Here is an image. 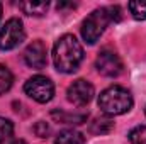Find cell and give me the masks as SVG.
Masks as SVG:
<instances>
[{
    "label": "cell",
    "instance_id": "7",
    "mask_svg": "<svg viewBox=\"0 0 146 144\" xmlns=\"http://www.w3.org/2000/svg\"><path fill=\"white\" fill-rule=\"evenodd\" d=\"M94 93H95L94 85L90 81L83 80V78L75 80L72 85L68 87V90H66L68 100L72 102L73 105H76V107H85L87 104H90V100L94 98Z\"/></svg>",
    "mask_w": 146,
    "mask_h": 144
},
{
    "label": "cell",
    "instance_id": "15",
    "mask_svg": "<svg viewBox=\"0 0 146 144\" xmlns=\"http://www.w3.org/2000/svg\"><path fill=\"white\" fill-rule=\"evenodd\" d=\"M127 9L136 20H146V2H129Z\"/></svg>",
    "mask_w": 146,
    "mask_h": 144
},
{
    "label": "cell",
    "instance_id": "17",
    "mask_svg": "<svg viewBox=\"0 0 146 144\" xmlns=\"http://www.w3.org/2000/svg\"><path fill=\"white\" fill-rule=\"evenodd\" d=\"M34 132H36L39 137H48V134H49V127H48L46 122L39 120L36 126H34Z\"/></svg>",
    "mask_w": 146,
    "mask_h": 144
},
{
    "label": "cell",
    "instance_id": "11",
    "mask_svg": "<svg viewBox=\"0 0 146 144\" xmlns=\"http://www.w3.org/2000/svg\"><path fill=\"white\" fill-rule=\"evenodd\" d=\"M112 129H114V122H112V119H109V117H97L88 126V132L94 134V136L109 134Z\"/></svg>",
    "mask_w": 146,
    "mask_h": 144
},
{
    "label": "cell",
    "instance_id": "18",
    "mask_svg": "<svg viewBox=\"0 0 146 144\" xmlns=\"http://www.w3.org/2000/svg\"><path fill=\"white\" fill-rule=\"evenodd\" d=\"M107 12H109L110 22H119L121 20V7L119 5H114V7H107Z\"/></svg>",
    "mask_w": 146,
    "mask_h": 144
},
{
    "label": "cell",
    "instance_id": "3",
    "mask_svg": "<svg viewBox=\"0 0 146 144\" xmlns=\"http://www.w3.org/2000/svg\"><path fill=\"white\" fill-rule=\"evenodd\" d=\"M110 24V17L106 9H95L82 24V37L87 44H95Z\"/></svg>",
    "mask_w": 146,
    "mask_h": 144
},
{
    "label": "cell",
    "instance_id": "12",
    "mask_svg": "<svg viewBox=\"0 0 146 144\" xmlns=\"http://www.w3.org/2000/svg\"><path fill=\"white\" fill-rule=\"evenodd\" d=\"M54 144H85V136L78 131L65 129L56 136Z\"/></svg>",
    "mask_w": 146,
    "mask_h": 144
},
{
    "label": "cell",
    "instance_id": "20",
    "mask_svg": "<svg viewBox=\"0 0 146 144\" xmlns=\"http://www.w3.org/2000/svg\"><path fill=\"white\" fill-rule=\"evenodd\" d=\"M0 19H2V3H0Z\"/></svg>",
    "mask_w": 146,
    "mask_h": 144
},
{
    "label": "cell",
    "instance_id": "19",
    "mask_svg": "<svg viewBox=\"0 0 146 144\" xmlns=\"http://www.w3.org/2000/svg\"><path fill=\"white\" fill-rule=\"evenodd\" d=\"M10 144H27L26 141H22V139H17V141H12Z\"/></svg>",
    "mask_w": 146,
    "mask_h": 144
},
{
    "label": "cell",
    "instance_id": "16",
    "mask_svg": "<svg viewBox=\"0 0 146 144\" xmlns=\"http://www.w3.org/2000/svg\"><path fill=\"white\" fill-rule=\"evenodd\" d=\"M131 144H146V126H138L129 132Z\"/></svg>",
    "mask_w": 146,
    "mask_h": 144
},
{
    "label": "cell",
    "instance_id": "4",
    "mask_svg": "<svg viewBox=\"0 0 146 144\" xmlns=\"http://www.w3.org/2000/svg\"><path fill=\"white\" fill-rule=\"evenodd\" d=\"M24 39H26L24 24L17 17L9 19L0 27V49L2 51H10V49L17 48Z\"/></svg>",
    "mask_w": 146,
    "mask_h": 144
},
{
    "label": "cell",
    "instance_id": "2",
    "mask_svg": "<svg viewBox=\"0 0 146 144\" xmlns=\"http://www.w3.org/2000/svg\"><path fill=\"white\" fill-rule=\"evenodd\" d=\"M99 107L107 115H121L133 108V95L127 88L112 85L99 97Z\"/></svg>",
    "mask_w": 146,
    "mask_h": 144
},
{
    "label": "cell",
    "instance_id": "5",
    "mask_svg": "<svg viewBox=\"0 0 146 144\" xmlns=\"http://www.w3.org/2000/svg\"><path fill=\"white\" fill-rule=\"evenodd\" d=\"M24 92L39 104H46L53 98L54 95V85L48 76L36 75L33 78H29L24 85Z\"/></svg>",
    "mask_w": 146,
    "mask_h": 144
},
{
    "label": "cell",
    "instance_id": "6",
    "mask_svg": "<svg viewBox=\"0 0 146 144\" xmlns=\"http://www.w3.org/2000/svg\"><path fill=\"white\" fill-rule=\"evenodd\" d=\"M95 68L102 76H109V78L119 76L122 73V70H124L119 54H115L110 49H104V51L99 53V56L95 59Z\"/></svg>",
    "mask_w": 146,
    "mask_h": 144
},
{
    "label": "cell",
    "instance_id": "14",
    "mask_svg": "<svg viewBox=\"0 0 146 144\" xmlns=\"http://www.w3.org/2000/svg\"><path fill=\"white\" fill-rule=\"evenodd\" d=\"M14 136V124L12 120L5 119V117H0V144L9 143Z\"/></svg>",
    "mask_w": 146,
    "mask_h": 144
},
{
    "label": "cell",
    "instance_id": "9",
    "mask_svg": "<svg viewBox=\"0 0 146 144\" xmlns=\"http://www.w3.org/2000/svg\"><path fill=\"white\" fill-rule=\"evenodd\" d=\"M51 117L60 122V124H73V126H80L87 120V114H68V112H63V110H53L51 112Z\"/></svg>",
    "mask_w": 146,
    "mask_h": 144
},
{
    "label": "cell",
    "instance_id": "10",
    "mask_svg": "<svg viewBox=\"0 0 146 144\" xmlns=\"http://www.w3.org/2000/svg\"><path fill=\"white\" fill-rule=\"evenodd\" d=\"M19 9L27 14V15H34V17H41L48 12L49 9V2H33V0H27V2H19Z\"/></svg>",
    "mask_w": 146,
    "mask_h": 144
},
{
    "label": "cell",
    "instance_id": "8",
    "mask_svg": "<svg viewBox=\"0 0 146 144\" xmlns=\"http://www.w3.org/2000/svg\"><path fill=\"white\" fill-rule=\"evenodd\" d=\"M24 61L27 66L41 70L48 65V53H46V46L41 41H33L26 51H24Z\"/></svg>",
    "mask_w": 146,
    "mask_h": 144
},
{
    "label": "cell",
    "instance_id": "13",
    "mask_svg": "<svg viewBox=\"0 0 146 144\" xmlns=\"http://www.w3.org/2000/svg\"><path fill=\"white\" fill-rule=\"evenodd\" d=\"M12 83H14V75H12V71L7 66L0 65V95L7 93L10 90Z\"/></svg>",
    "mask_w": 146,
    "mask_h": 144
},
{
    "label": "cell",
    "instance_id": "1",
    "mask_svg": "<svg viewBox=\"0 0 146 144\" xmlns=\"http://www.w3.org/2000/svg\"><path fill=\"white\" fill-rule=\"evenodd\" d=\"M83 61V48L73 34L61 36L53 46V63L61 73H73Z\"/></svg>",
    "mask_w": 146,
    "mask_h": 144
},
{
    "label": "cell",
    "instance_id": "21",
    "mask_svg": "<svg viewBox=\"0 0 146 144\" xmlns=\"http://www.w3.org/2000/svg\"><path fill=\"white\" fill-rule=\"evenodd\" d=\"M145 114H146V108H145Z\"/></svg>",
    "mask_w": 146,
    "mask_h": 144
}]
</instances>
